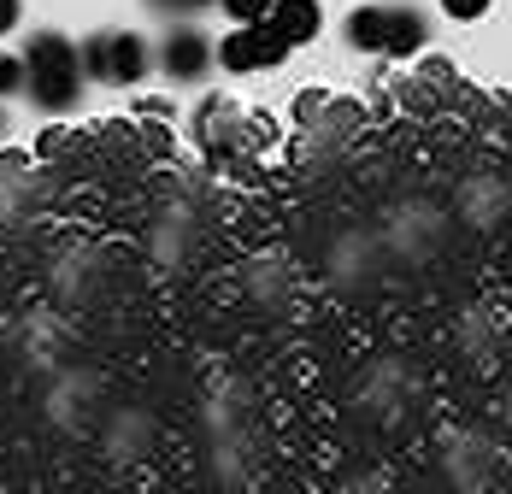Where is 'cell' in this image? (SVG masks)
<instances>
[{"label":"cell","instance_id":"obj_11","mask_svg":"<svg viewBox=\"0 0 512 494\" xmlns=\"http://www.w3.org/2000/svg\"><path fill=\"white\" fill-rule=\"evenodd\" d=\"M401 395H407V377H401V365H383V371L371 377V400H377L383 412H395V406H401Z\"/></svg>","mask_w":512,"mask_h":494},{"label":"cell","instance_id":"obj_5","mask_svg":"<svg viewBox=\"0 0 512 494\" xmlns=\"http://www.w3.org/2000/svg\"><path fill=\"white\" fill-rule=\"evenodd\" d=\"M454 206H460V224H471V230H495L501 218H507V183L501 177H465L460 195H454Z\"/></svg>","mask_w":512,"mask_h":494},{"label":"cell","instance_id":"obj_14","mask_svg":"<svg viewBox=\"0 0 512 494\" xmlns=\"http://www.w3.org/2000/svg\"><path fill=\"white\" fill-rule=\"evenodd\" d=\"M18 89H30V65H24V53H0V100L18 95Z\"/></svg>","mask_w":512,"mask_h":494},{"label":"cell","instance_id":"obj_17","mask_svg":"<svg viewBox=\"0 0 512 494\" xmlns=\"http://www.w3.org/2000/svg\"><path fill=\"white\" fill-rule=\"evenodd\" d=\"M18 12H24V6H18V0H0V36H6V30H12V24H18Z\"/></svg>","mask_w":512,"mask_h":494},{"label":"cell","instance_id":"obj_6","mask_svg":"<svg viewBox=\"0 0 512 494\" xmlns=\"http://www.w3.org/2000/svg\"><path fill=\"white\" fill-rule=\"evenodd\" d=\"M159 65H165V77H177V83H195L206 65H212V48H206L201 30L177 24V30L165 36V48H159Z\"/></svg>","mask_w":512,"mask_h":494},{"label":"cell","instance_id":"obj_12","mask_svg":"<svg viewBox=\"0 0 512 494\" xmlns=\"http://www.w3.org/2000/svg\"><path fill=\"white\" fill-rule=\"evenodd\" d=\"M460 347L471 353V359H489V353H495V336H489L483 312H465V324H460Z\"/></svg>","mask_w":512,"mask_h":494},{"label":"cell","instance_id":"obj_4","mask_svg":"<svg viewBox=\"0 0 512 494\" xmlns=\"http://www.w3.org/2000/svg\"><path fill=\"white\" fill-rule=\"evenodd\" d=\"M448 477H454L460 494H483L489 477H495V447L483 442L477 430H460V436L448 442Z\"/></svg>","mask_w":512,"mask_h":494},{"label":"cell","instance_id":"obj_2","mask_svg":"<svg viewBox=\"0 0 512 494\" xmlns=\"http://www.w3.org/2000/svg\"><path fill=\"white\" fill-rule=\"evenodd\" d=\"M383 236H389V247H395L401 259H424V253H436V242H442V212H436L430 200H401V206L389 212Z\"/></svg>","mask_w":512,"mask_h":494},{"label":"cell","instance_id":"obj_18","mask_svg":"<svg viewBox=\"0 0 512 494\" xmlns=\"http://www.w3.org/2000/svg\"><path fill=\"white\" fill-rule=\"evenodd\" d=\"M348 494H389V489H383L377 477H365V483H354V489H348Z\"/></svg>","mask_w":512,"mask_h":494},{"label":"cell","instance_id":"obj_10","mask_svg":"<svg viewBox=\"0 0 512 494\" xmlns=\"http://www.w3.org/2000/svg\"><path fill=\"white\" fill-rule=\"evenodd\" d=\"M348 42L365 53H383V42H389V6H359V12H348Z\"/></svg>","mask_w":512,"mask_h":494},{"label":"cell","instance_id":"obj_15","mask_svg":"<svg viewBox=\"0 0 512 494\" xmlns=\"http://www.w3.org/2000/svg\"><path fill=\"white\" fill-rule=\"evenodd\" d=\"M442 12H448V18H460V24H471V18H483V12H489V0H442Z\"/></svg>","mask_w":512,"mask_h":494},{"label":"cell","instance_id":"obj_1","mask_svg":"<svg viewBox=\"0 0 512 494\" xmlns=\"http://www.w3.org/2000/svg\"><path fill=\"white\" fill-rule=\"evenodd\" d=\"M24 65H30V95H36V106L42 112H71L77 106V95H83V59H77V48L65 42V36H53V30H42V36H30V48H24Z\"/></svg>","mask_w":512,"mask_h":494},{"label":"cell","instance_id":"obj_7","mask_svg":"<svg viewBox=\"0 0 512 494\" xmlns=\"http://www.w3.org/2000/svg\"><path fill=\"white\" fill-rule=\"evenodd\" d=\"M148 65H154V53H148L142 36H130V30H106V83H142Z\"/></svg>","mask_w":512,"mask_h":494},{"label":"cell","instance_id":"obj_3","mask_svg":"<svg viewBox=\"0 0 512 494\" xmlns=\"http://www.w3.org/2000/svg\"><path fill=\"white\" fill-rule=\"evenodd\" d=\"M283 53H289V42H283V36L271 30V18H265V24H248V30L224 36V48H218V65L242 77V71H265V65H277Z\"/></svg>","mask_w":512,"mask_h":494},{"label":"cell","instance_id":"obj_9","mask_svg":"<svg viewBox=\"0 0 512 494\" xmlns=\"http://www.w3.org/2000/svg\"><path fill=\"white\" fill-rule=\"evenodd\" d=\"M424 36H430V24H424L418 6H389V42H383V53L407 59V53L424 48Z\"/></svg>","mask_w":512,"mask_h":494},{"label":"cell","instance_id":"obj_8","mask_svg":"<svg viewBox=\"0 0 512 494\" xmlns=\"http://www.w3.org/2000/svg\"><path fill=\"white\" fill-rule=\"evenodd\" d=\"M271 30H277L289 48H301V42H312V36L324 30V12H318V0H277V6H271Z\"/></svg>","mask_w":512,"mask_h":494},{"label":"cell","instance_id":"obj_16","mask_svg":"<svg viewBox=\"0 0 512 494\" xmlns=\"http://www.w3.org/2000/svg\"><path fill=\"white\" fill-rule=\"evenodd\" d=\"M159 12H201V6H212V0H154Z\"/></svg>","mask_w":512,"mask_h":494},{"label":"cell","instance_id":"obj_13","mask_svg":"<svg viewBox=\"0 0 512 494\" xmlns=\"http://www.w3.org/2000/svg\"><path fill=\"white\" fill-rule=\"evenodd\" d=\"M218 6L230 12V24H236V30H248V24H265V18H271V6H277V0H218Z\"/></svg>","mask_w":512,"mask_h":494}]
</instances>
